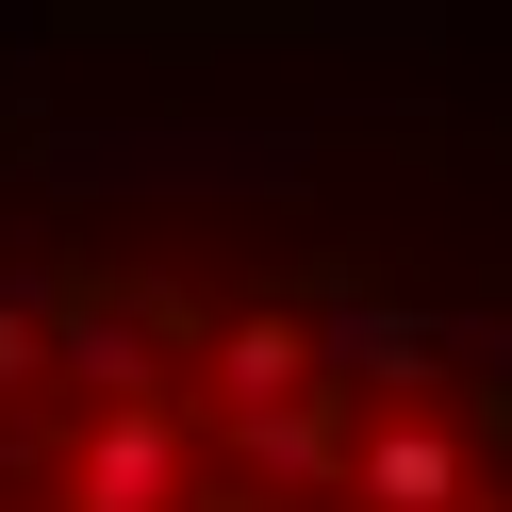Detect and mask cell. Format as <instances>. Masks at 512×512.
Wrapping results in <instances>:
<instances>
[{
  "mask_svg": "<svg viewBox=\"0 0 512 512\" xmlns=\"http://www.w3.org/2000/svg\"><path fill=\"white\" fill-rule=\"evenodd\" d=\"M67 512H199L182 496V413L116 397L100 430H83V463H67Z\"/></svg>",
  "mask_w": 512,
  "mask_h": 512,
  "instance_id": "1",
  "label": "cell"
},
{
  "mask_svg": "<svg viewBox=\"0 0 512 512\" xmlns=\"http://www.w3.org/2000/svg\"><path fill=\"white\" fill-rule=\"evenodd\" d=\"M17 380H50V331H34V314H0V397H17Z\"/></svg>",
  "mask_w": 512,
  "mask_h": 512,
  "instance_id": "4",
  "label": "cell"
},
{
  "mask_svg": "<svg viewBox=\"0 0 512 512\" xmlns=\"http://www.w3.org/2000/svg\"><path fill=\"white\" fill-rule=\"evenodd\" d=\"M364 512H463V430H430V413L364 430Z\"/></svg>",
  "mask_w": 512,
  "mask_h": 512,
  "instance_id": "2",
  "label": "cell"
},
{
  "mask_svg": "<svg viewBox=\"0 0 512 512\" xmlns=\"http://www.w3.org/2000/svg\"><path fill=\"white\" fill-rule=\"evenodd\" d=\"M298 380H314V331H298V314H248V331L215 347V397H232L248 430H281V397H298Z\"/></svg>",
  "mask_w": 512,
  "mask_h": 512,
  "instance_id": "3",
  "label": "cell"
}]
</instances>
